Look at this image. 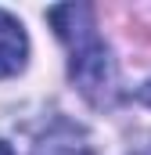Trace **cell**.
Segmentation results:
<instances>
[{
  "label": "cell",
  "instance_id": "6da1fadb",
  "mask_svg": "<svg viewBox=\"0 0 151 155\" xmlns=\"http://www.w3.org/2000/svg\"><path fill=\"white\" fill-rule=\"evenodd\" d=\"M58 40L69 51V76L90 105H108L115 94V65L86 4H61L47 11Z\"/></svg>",
  "mask_w": 151,
  "mask_h": 155
},
{
  "label": "cell",
  "instance_id": "7a4b0ae2",
  "mask_svg": "<svg viewBox=\"0 0 151 155\" xmlns=\"http://www.w3.org/2000/svg\"><path fill=\"white\" fill-rule=\"evenodd\" d=\"M33 155H94L86 130L72 119H54L33 144Z\"/></svg>",
  "mask_w": 151,
  "mask_h": 155
},
{
  "label": "cell",
  "instance_id": "3957f363",
  "mask_svg": "<svg viewBox=\"0 0 151 155\" xmlns=\"http://www.w3.org/2000/svg\"><path fill=\"white\" fill-rule=\"evenodd\" d=\"M25 58H29V36L22 22L0 7V79L18 76L25 69Z\"/></svg>",
  "mask_w": 151,
  "mask_h": 155
},
{
  "label": "cell",
  "instance_id": "277c9868",
  "mask_svg": "<svg viewBox=\"0 0 151 155\" xmlns=\"http://www.w3.org/2000/svg\"><path fill=\"white\" fill-rule=\"evenodd\" d=\"M0 155H14V152H11V148H7V144H4V141H0Z\"/></svg>",
  "mask_w": 151,
  "mask_h": 155
}]
</instances>
